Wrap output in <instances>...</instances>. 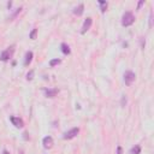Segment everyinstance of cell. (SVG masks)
Here are the masks:
<instances>
[{"label": "cell", "instance_id": "1", "mask_svg": "<svg viewBox=\"0 0 154 154\" xmlns=\"http://www.w3.org/2000/svg\"><path fill=\"white\" fill-rule=\"evenodd\" d=\"M135 22V16L133 15V12L130 11H126L123 14V17H122V25L123 27H129V25L134 24Z\"/></svg>", "mask_w": 154, "mask_h": 154}, {"label": "cell", "instance_id": "2", "mask_svg": "<svg viewBox=\"0 0 154 154\" xmlns=\"http://www.w3.org/2000/svg\"><path fill=\"white\" fill-rule=\"evenodd\" d=\"M14 53H15V47H14V46H11V47L6 48L4 52L0 54V60H1V61H7L9 59L12 58Z\"/></svg>", "mask_w": 154, "mask_h": 154}, {"label": "cell", "instance_id": "3", "mask_svg": "<svg viewBox=\"0 0 154 154\" xmlns=\"http://www.w3.org/2000/svg\"><path fill=\"white\" fill-rule=\"evenodd\" d=\"M135 78H136V75L133 71H125V73H124V82H125L126 86H131L133 82L135 81Z\"/></svg>", "mask_w": 154, "mask_h": 154}, {"label": "cell", "instance_id": "4", "mask_svg": "<svg viewBox=\"0 0 154 154\" xmlns=\"http://www.w3.org/2000/svg\"><path fill=\"white\" fill-rule=\"evenodd\" d=\"M78 133H80V128H72L71 130L66 131L63 135V138L64 140H71V138H73V137H76L77 135H78Z\"/></svg>", "mask_w": 154, "mask_h": 154}, {"label": "cell", "instance_id": "5", "mask_svg": "<svg viewBox=\"0 0 154 154\" xmlns=\"http://www.w3.org/2000/svg\"><path fill=\"white\" fill-rule=\"evenodd\" d=\"M92 24H93V19H92L91 17H87V19L84 21V23H83V25H82V30H81V33H82V34H86L89 29H91Z\"/></svg>", "mask_w": 154, "mask_h": 154}, {"label": "cell", "instance_id": "6", "mask_svg": "<svg viewBox=\"0 0 154 154\" xmlns=\"http://www.w3.org/2000/svg\"><path fill=\"white\" fill-rule=\"evenodd\" d=\"M10 120H11V123L14 124L16 128H23L24 126V122L19 117H10Z\"/></svg>", "mask_w": 154, "mask_h": 154}, {"label": "cell", "instance_id": "7", "mask_svg": "<svg viewBox=\"0 0 154 154\" xmlns=\"http://www.w3.org/2000/svg\"><path fill=\"white\" fill-rule=\"evenodd\" d=\"M42 145H43L45 148H52V146H53V138L51 137V136H46V137H43V140H42Z\"/></svg>", "mask_w": 154, "mask_h": 154}, {"label": "cell", "instance_id": "8", "mask_svg": "<svg viewBox=\"0 0 154 154\" xmlns=\"http://www.w3.org/2000/svg\"><path fill=\"white\" fill-rule=\"evenodd\" d=\"M45 95L47 96V98H54L57 94H58V89L57 88H53V89H45Z\"/></svg>", "mask_w": 154, "mask_h": 154}, {"label": "cell", "instance_id": "9", "mask_svg": "<svg viewBox=\"0 0 154 154\" xmlns=\"http://www.w3.org/2000/svg\"><path fill=\"white\" fill-rule=\"evenodd\" d=\"M33 57H34V54H33L31 51H28V52L25 53V58H24V65H25V66H28L29 64L31 63Z\"/></svg>", "mask_w": 154, "mask_h": 154}, {"label": "cell", "instance_id": "10", "mask_svg": "<svg viewBox=\"0 0 154 154\" xmlns=\"http://www.w3.org/2000/svg\"><path fill=\"white\" fill-rule=\"evenodd\" d=\"M83 12H84V5H83V4H80L77 7L73 9V14L77 15V16H82Z\"/></svg>", "mask_w": 154, "mask_h": 154}, {"label": "cell", "instance_id": "11", "mask_svg": "<svg viewBox=\"0 0 154 154\" xmlns=\"http://www.w3.org/2000/svg\"><path fill=\"white\" fill-rule=\"evenodd\" d=\"M60 48H61V52L65 54V56L70 54V47H69L66 43H61V45H60Z\"/></svg>", "mask_w": 154, "mask_h": 154}, {"label": "cell", "instance_id": "12", "mask_svg": "<svg viewBox=\"0 0 154 154\" xmlns=\"http://www.w3.org/2000/svg\"><path fill=\"white\" fill-rule=\"evenodd\" d=\"M141 153V146L136 145L130 149V154H140Z\"/></svg>", "mask_w": 154, "mask_h": 154}, {"label": "cell", "instance_id": "13", "mask_svg": "<svg viewBox=\"0 0 154 154\" xmlns=\"http://www.w3.org/2000/svg\"><path fill=\"white\" fill-rule=\"evenodd\" d=\"M99 4L101 5V7H100V10H101V12H102V14H104V12L106 11V9H107V3L106 1H102V0H99Z\"/></svg>", "mask_w": 154, "mask_h": 154}, {"label": "cell", "instance_id": "14", "mask_svg": "<svg viewBox=\"0 0 154 154\" xmlns=\"http://www.w3.org/2000/svg\"><path fill=\"white\" fill-rule=\"evenodd\" d=\"M60 61H61V60H60V59H58V58H56V59H52V60L49 61V65L53 68V66L58 65V64H60Z\"/></svg>", "mask_w": 154, "mask_h": 154}, {"label": "cell", "instance_id": "15", "mask_svg": "<svg viewBox=\"0 0 154 154\" xmlns=\"http://www.w3.org/2000/svg\"><path fill=\"white\" fill-rule=\"evenodd\" d=\"M36 35H37V29H33L31 33H30V35H29V37L31 38V40H35V38H36Z\"/></svg>", "mask_w": 154, "mask_h": 154}, {"label": "cell", "instance_id": "16", "mask_svg": "<svg viewBox=\"0 0 154 154\" xmlns=\"http://www.w3.org/2000/svg\"><path fill=\"white\" fill-rule=\"evenodd\" d=\"M33 77H34V70H30V71L27 73V80H28V81H31Z\"/></svg>", "mask_w": 154, "mask_h": 154}, {"label": "cell", "instance_id": "17", "mask_svg": "<svg viewBox=\"0 0 154 154\" xmlns=\"http://www.w3.org/2000/svg\"><path fill=\"white\" fill-rule=\"evenodd\" d=\"M126 105V98H125V95H123V98H122V106H125Z\"/></svg>", "mask_w": 154, "mask_h": 154}, {"label": "cell", "instance_id": "18", "mask_svg": "<svg viewBox=\"0 0 154 154\" xmlns=\"http://www.w3.org/2000/svg\"><path fill=\"white\" fill-rule=\"evenodd\" d=\"M143 4H145V0H141V1L138 3V5H137V10H140V9H141V6H142Z\"/></svg>", "mask_w": 154, "mask_h": 154}, {"label": "cell", "instance_id": "19", "mask_svg": "<svg viewBox=\"0 0 154 154\" xmlns=\"http://www.w3.org/2000/svg\"><path fill=\"white\" fill-rule=\"evenodd\" d=\"M117 154H123V149H122V147H120V146H118V147H117Z\"/></svg>", "mask_w": 154, "mask_h": 154}, {"label": "cell", "instance_id": "20", "mask_svg": "<svg viewBox=\"0 0 154 154\" xmlns=\"http://www.w3.org/2000/svg\"><path fill=\"white\" fill-rule=\"evenodd\" d=\"M23 137H24V140H29V137H28V133H24V134H23Z\"/></svg>", "mask_w": 154, "mask_h": 154}, {"label": "cell", "instance_id": "21", "mask_svg": "<svg viewBox=\"0 0 154 154\" xmlns=\"http://www.w3.org/2000/svg\"><path fill=\"white\" fill-rule=\"evenodd\" d=\"M3 154H10V152L6 150V149H4V150H3Z\"/></svg>", "mask_w": 154, "mask_h": 154}, {"label": "cell", "instance_id": "22", "mask_svg": "<svg viewBox=\"0 0 154 154\" xmlns=\"http://www.w3.org/2000/svg\"><path fill=\"white\" fill-rule=\"evenodd\" d=\"M7 6H9V9H11V6H12V3H7Z\"/></svg>", "mask_w": 154, "mask_h": 154}]
</instances>
